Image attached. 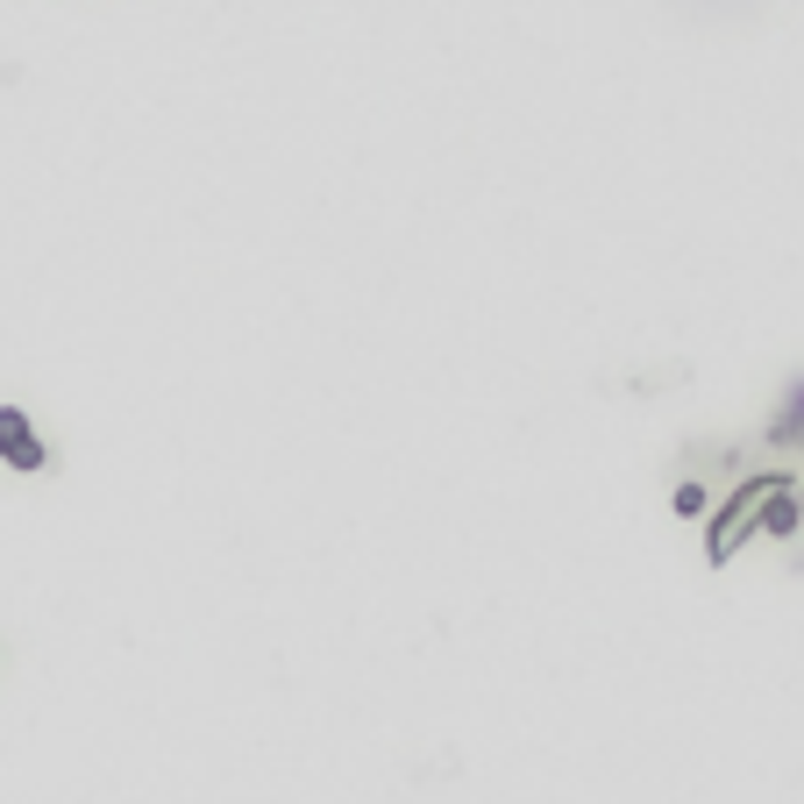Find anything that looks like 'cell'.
Wrapping results in <instances>:
<instances>
[{
  "label": "cell",
  "instance_id": "cell-1",
  "mask_svg": "<svg viewBox=\"0 0 804 804\" xmlns=\"http://www.w3.org/2000/svg\"><path fill=\"white\" fill-rule=\"evenodd\" d=\"M776 491H783V477H762V485H747L741 499L727 505V520H719V534H712V562H727V556H733L741 527H755V505H762V499H776Z\"/></svg>",
  "mask_w": 804,
  "mask_h": 804
},
{
  "label": "cell",
  "instance_id": "cell-2",
  "mask_svg": "<svg viewBox=\"0 0 804 804\" xmlns=\"http://www.w3.org/2000/svg\"><path fill=\"white\" fill-rule=\"evenodd\" d=\"M0 455H8L15 471H44V441L29 435V421H22L15 406H0Z\"/></svg>",
  "mask_w": 804,
  "mask_h": 804
},
{
  "label": "cell",
  "instance_id": "cell-3",
  "mask_svg": "<svg viewBox=\"0 0 804 804\" xmlns=\"http://www.w3.org/2000/svg\"><path fill=\"white\" fill-rule=\"evenodd\" d=\"M677 513L698 520V513H705V485H683V491H677Z\"/></svg>",
  "mask_w": 804,
  "mask_h": 804
},
{
  "label": "cell",
  "instance_id": "cell-4",
  "mask_svg": "<svg viewBox=\"0 0 804 804\" xmlns=\"http://www.w3.org/2000/svg\"><path fill=\"white\" fill-rule=\"evenodd\" d=\"M790 527H797V513H790V499H783V491H776V513H769V534H790Z\"/></svg>",
  "mask_w": 804,
  "mask_h": 804
}]
</instances>
